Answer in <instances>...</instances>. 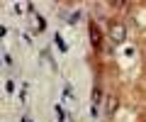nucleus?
<instances>
[{"instance_id": "obj_5", "label": "nucleus", "mask_w": 146, "mask_h": 122, "mask_svg": "<svg viewBox=\"0 0 146 122\" xmlns=\"http://www.w3.org/2000/svg\"><path fill=\"white\" fill-rule=\"evenodd\" d=\"M112 7H127V3H124V0H115V3H112Z\"/></svg>"}, {"instance_id": "obj_3", "label": "nucleus", "mask_w": 146, "mask_h": 122, "mask_svg": "<svg viewBox=\"0 0 146 122\" xmlns=\"http://www.w3.org/2000/svg\"><path fill=\"white\" fill-rule=\"evenodd\" d=\"M100 98H102V90H100V88H93V95H90V110H93V115H95V112H98Z\"/></svg>"}, {"instance_id": "obj_2", "label": "nucleus", "mask_w": 146, "mask_h": 122, "mask_svg": "<svg viewBox=\"0 0 146 122\" xmlns=\"http://www.w3.org/2000/svg\"><path fill=\"white\" fill-rule=\"evenodd\" d=\"M88 37H90V44H93L95 49H100V47H102V32H100V27H98V25H90Z\"/></svg>"}, {"instance_id": "obj_4", "label": "nucleus", "mask_w": 146, "mask_h": 122, "mask_svg": "<svg viewBox=\"0 0 146 122\" xmlns=\"http://www.w3.org/2000/svg\"><path fill=\"white\" fill-rule=\"evenodd\" d=\"M117 105H119V100H117V98H112V95H110V98H107V112H110V115H112V112L117 110Z\"/></svg>"}, {"instance_id": "obj_1", "label": "nucleus", "mask_w": 146, "mask_h": 122, "mask_svg": "<svg viewBox=\"0 0 146 122\" xmlns=\"http://www.w3.org/2000/svg\"><path fill=\"white\" fill-rule=\"evenodd\" d=\"M110 42L112 44H124L127 42V27L122 25V22L110 25Z\"/></svg>"}]
</instances>
